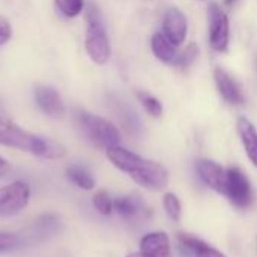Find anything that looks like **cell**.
Instances as JSON below:
<instances>
[{
	"instance_id": "obj_4",
	"label": "cell",
	"mask_w": 257,
	"mask_h": 257,
	"mask_svg": "<svg viewBox=\"0 0 257 257\" xmlns=\"http://www.w3.org/2000/svg\"><path fill=\"white\" fill-rule=\"evenodd\" d=\"M77 119L84 136L96 148H102L107 151L108 148L117 146L120 143L119 130L110 120L87 111H78Z\"/></svg>"
},
{
	"instance_id": "obj_5",
	"label": "cell",
	"mask_w": 257,
	"mask_h": 257,
	"mask_svg": "<svg viewBox=\"0 0 257 257\" xmlns=\"http://www.w3.org/2000/svg\"><path fill=\"white\" fill-rule=\"evenodd\" d=\"M224 196H227L229 202L238 209H245L253 202L251 184H250L248 178L236 167L226 170Z\"/></svg>"
},
{
	"instance_id": "obj_29",
	"label": "cell",
	"mask_w": 257,
	"mask_h": 257,
	"mask_svg": "<svg viewBox=\"0 0 257 257\" xmlns=\"http://www.w3.org/2000/svg\"><path fill=\"white\" fill-rule=\"evenodd\" d=\"M200 2H203V0H200Z\"/></svg>"
},
{
	"instance_id": "obj_8",
	"label": "cell",
	"mask_w": 257,
	"mask_h": 257,
	"mask_svg": "<svg viewBox=\"0 0 257 257\" xmlns=\"http://www.w3.org/2000/svg\"><path fill=\"white\" fill-rule=\"evenodd\" d=\"M35 99L41 111L47 116L54 119H62L65 116V104L56 89L50 86H36Z\"/></svg>"
},
{
	"instance_id": "obj_15",
	"label": "cell",
	"mask_w": 257,
	"mask_h": 257,
	"mask_svg": "<svg viewBox=\"0 0 257 257\" xmlns=\"http://www.w3.org/2000/svg\"><path fill=\"white\" fill-rule=\"evenodd\" d=\"M151 47H152L155 57L164 63H173L178 56L176 45H173L164 33H155L152 36Z\"/></svg>"
},
{
	"instance_id": "obj_16",
	"label": "cell",
	"mask_w": 257,
	"mask_h": 257,
	"mask_svg": "<svg viewBox=\"0 0 257 257\" xmlns=\"http://www.w3.org/2000/svg\"><path fill=\"white\" fill-rule=\"evenodd\" d=\"M66 175L69 178V181L72 184H75L78 188L90 191L95 188V179L92 178V175L81 166H69L66 169Z\"/></svg>"
},
{
	"instance_id": "obj_17",
	"label": "cell",
	"mask_w": 257,
	"mask_h": 257,
	"mask_svg": "<svg viewBox=\"0 0 257 257\" xmlns=\"http://www.w3.org/2000/svg\"><path fill=\"white\" fill-rule=\"evenodd\" d=\"M113 211H116L122 218H133L140 211V202L133 196H122L113 200Z\"/></svg>"
},
{
	"instance_id": "obj_11",
	"label": "cell",
	"mask_w": 257,
	"mask_h": 257,
	"mask_svg": "<svg viewBox=\"0 0 257 257\" xmlns=\"http://www.w3.org/2000/svg\"><path fill=\"white\" fill-rule=\"evenodd\" d=\"M214 80H215L217 89H218L220 95L223 96V99H226L227 102H230L233 105L244 104L245 98H244L241 87L236 84V81L223 68L218 66L214 69Z\"/></svg>"
},
{
	"instance_id": "obj_18",
	"label": "cell",
	"mask_w": 257,
	"mask_h": 257,
	"mask_svg": "<svg viewBox=\"0 0 257 257\" xmlns=\"http://www.w3.org/2000/svg\"><path fill=\"white\" fill-rule=\"evenodd\" d=\"M137 98L140 101V104L143 105V108L152 116V117H160L163 114V104L160 102V99L157 96H154L149 92L140 90L137 92Z\"/></svg>"
},
{
	"instance_id": "obj_21",
	"label": "cell",
	"mask_w": 257,
	"mask_h": 257,
	"mask_svg": "<svg viewBox=\"0 0 257 257\" xmlns=\"http://www.w3.org/2000/svg\"><path fill=\"white\" fill-rule=\"evenodd\" d=\"M57 9L68 18L77 17L84 9V0H54Z\"/></svg>"
},
{
	"instance_id": "obj_19",
	"label": "cell",
	"mask_w": 257,
	"mask_h": 257,
	"mask_svg": "<svg viewBox=\"0 0 257 257\" xmlns=\"http://www.w3.org/2000/svg\"><path fill=\"white\" fill-rule=\"evenodd\" d=\"M197 56H199V47H197V44L191 42V44H188V45L185 47V50H184L181 54L176 56V59H175L173 63H175L176 66L182 68V69H187L190 65L194 63V60L197 59Z\"/></svg>"
},
{
	"instance_id": "obj_2",
	"label": "cell",
	"mask_w": 257,
	"mask_h": 257,
	"mask_svg": "<svg viewBox=\"0 0 257 257\" xmlns=\"http://www.w3.org/2000/svg\"><path fill=\"white\" fill-rule=\"evenodd\" d=\"M0 145L47 160H59L66 155V149L62 143L30 134L6 119H0Z\"/></svg>"
},
{
	"instance_id": "obj_1",
	"label": "cell",
	"mask_w": 257,
	"mask_h": 257,
	"mask_svg": "<svg viewBox=\"0 0 257 257\" xmlns=\"http://www.w3.org/2000/svg\"><path fill=\"white\" fill-rule=\"evenodd\" d=\"M107 158L110 163L126 173L136 184L146 190L160 191L169 184V172L160 163L146 160L122 146H113L107 151Z\"/></svg>"
},
{
	"instance_id": "obj_10",
	"label": "cell",
	"mask_w": 257,
	"mask_h": 257,
	"mask_svg": "<svg viewBox=\"0 0 257 257\" xmlns=\"http://www.w3.org/2000/svg\"><path fill=\"white\" fill-rule=\"evenodd\" d=\"M164 35L173 45H181L187 36V18L178 8H169L163 21Z\"/></svg>"
},
{
	"instance_id": "obj_7",
	"label": "cell",
	"mask_w": 257,
	"mask_h": 257,
	"mask_svg": "<svg viewBox=\"0 0 257 257\" xmlns=\"http://www.w3.org/2000/svg\"><path fill=\"white\" fill-rule=\"evenodd\" d=\"M209 21V44L215 51H226L229 47V18L221 6L215 2L208 8Z\"/></svg>"
},
{
	"instance_id": "obj_6",
	"label": "cell",
	"mask_w": 257,
	"mask_h": 257,
	"mask_svg": "<svg viewBox=\"0 0 257 257\" xmlns=\"http://www.w3.org/2000/svg\"><path fill=\"white\" fill-rule=\"evenodd\" d=\"M30 200V187L27 182L15 181L0 187V217H12L21 212Z\"/></svg>"
},
{
	"instance_id": "obj_24",
	"label": "cell",
	"mask_w": 257,
	"mask_h": 257,
	"mask_svg": "<svg viewBox=\"0 0 257 257\" xmlns=\"http://www.w3.org/2000/svg\"><path fill=\"white\" fill-rule=\"evenodd\" d=\"M12 36V27L9 24V21L0 15V47L5 45Z\"/></svg>"
},
{
	"instance_id": "obj_12",
	"label": "cell",
	"mask_w": 257,
	"mask_h": 257,
	"mask_svg": "<svg viewBox=\"0 0 257 257\" xmlns=\"http://www.w3.org/2000/svg\"><path fill=\"white\" fill-rule=\"evenodd\" d=\"M140 253L146 257H170V239L164 232H152L142 238Z\"/></svg>"
},
{
	"instance_id": "obj_20",
	"label": "cell",
	"mask_w": 257,
	"mask_h": 257,
	"mask_svg": "<svg viewBox=\"0 0 257 257\" xmlns=\"http://www.w3.org/2000/svg\"><path fill=\"white\" fill-rule=\"evenodd\" d=\"M163 206H164V211L167 212V215H169L173 221H179V220H181L182 208H181V202H179V199H178L176 194H173V193H166L164 197H163Z\"/></svg>"
},
{
	"instance_id": "obj_14",
	"label": "cell",
	"mask_w": 257,
	"mask_h": 257,
	"mask_svg": "<svg viewBox=\"0 0 257 257\" xmlns=\"http://www.w3.org/2000/svg\"><path fill=\"white\" fill-rule=\"evenodd\" d=\"M178 241L193 257H226L224 253H221L220 250L214 248L208 242H205V241H202L193 235L179 233Z\"/></svg>"
},
{
	"instance_id": "obj_28",
	"label": "cell",
	"mask_w": 257,
	"mask_h": 257,
	"mask_svg": "<svg viewBox=\"0 0 257 257\" xmlns=\"http://www.w3.org/2000/svg\"><path fill=\"white\" fill-rule=\"evenodd\" d=\"M235 2H236V0H226V3H227L229 6H232V5H233Z\"/></svg>"
},
{
	"instance_id": "obj_27",
	"label": "cell",
	"mask_w": 257,
	"mask_h": 257,
	"mask_svg": "<svg viewBox=\"0 0 257 257\" xmlns=\"http://www.w3.org/2000/svg\"><path fill=\"white\" fill-rule=\"evenodd\" d=\"M0 119H5V113H3V108L0 105Z\"/></svg>"
},
{
	"instance_id": "obj_25",
	"label": "cell",
	"mask_w": 257,
	"mask_h": 257,
	"mask_svg": "<svg viewBox=\"0 0 257 257\" xmlns=\"http://www.w3.org/2000/svg\"><path fill=\"white\" fill-rule=\"evenodd\" d=\"M9 170H11V164H9L5 158L0 157V179H2L3 176H6V175L9 173Z\"/></svg>"
},
{
	"instance_id": "obj_26",
	"label": "cell",
	"mask_w": 257,
	"mask_h": 257,
	"mask_svg": "<svg viewBox=\"0 0 257 257\" xmlns=\"http://www.w3.org/2000/svg\"><path fill=\"white\" fill-rule=\"evenodd\" d=\"M126 257H146V256H143V254H142V253L139 251V253H131L130 256H126Z\"/></svg>"
},
{
	"instance_id": "obj_9",
	"label": "cell",
	"mask_w": 257,
	"mask_h": 257,
	"mask_svg": "<svg viewBox=\"0 0 257 257\" xmlns=\"http://www.w3.org/2000/svg\"><path fill=\"white\" fill-rule=\"evenodd\" d=\"M196 170L200 179L214 191L224 194L226 190V170L212 160H199L196 164Z\"/></svg>"
},
{
	"instance_id": "obj_23",
	"label": "cell",
	"mask_w": 257,
	"mask_h": 257,
	"mask_svg": "<svg viewBox=\"0 0 257 257\" xmlns=\"http://www.w3.org/2000/svg\"><path fill=\"white\" fill-rule=\"evenodd\" d=\"M18 242H20V239H18L17 235L6 233V232H0V253L14 250L18 245Z\"/></svg>"
},
{
	"instance_id": "obj_13",
	"label": "cell",
	"mask_w": 257,
	"mask_h": 257,
	"mask_svg": "<svg viewBox=\"0 0 257 257\" xmlns=\"http://www.w3.org/2000/svg\"><path fill=\"white\" fill-rule=\"evenodd\" d=\"M236 130H238L239 139L242 142V146H244V151H245L248 160L253 163L254 167H257V130L245 117H241L238 120Z\"/></svg>"
},
{
	"instance_id": "obj_22",
	"label": "cell",
	"mask_w": 257,
	"mask_h": 257,
	"mask_svg": "<svg viewBox=\"0 0 257 257\" xmlns=\"http://www.w3.org/2000/svg\"><path fill=\"white\" fill-rule=\"evenodd\" d=\"M93 206L101 215H110L113 212V199L107 191H98L93 196Z\"/></svg>"
},
{
	"instance_id": "obj_3",
	"label": "cell",
	"mask_w": 257,
	"mask_h": 257,
	"mask_svg": "<svg viewBox=\"0 0 257 257\" xmlns=\"http://www.w3.org/2000/svg\"><path fill=\"white\" fill-rule=\"evenodd\" d=\"M86 21H87L86 39H84L86 53L96 65H105L110 59V42L99 11L96 9L95 5L87 6Z\"/></svg>"
}]
</instances>
